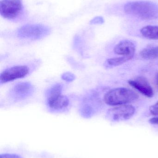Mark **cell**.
I'll list each match as a JSON object with an SVG mask.
<instances>
[{
    "label": "cell",
    "mask_w": 158,
    "mask_h": 158,
    "mask_svg": "<svg viewBox=\"0 0 158 158\" xmlns=\"http://www.w3.org/2000/svg\"><path fill=\"white\" fill-rule=\"evenodd\" d=\"M80 113L83 117L85 118H90L93 115V109L90 105L85 104L81 108Z\"/></svg>",
    "instance_id": "14"
},
{
    "label": "cell",
    "mask_w": 158,
    "mask_h": 158,
    "mask_svg": "<svg viewBox=\"0 0 158 158\" xmlns=\"http://www.w3.org/2000/svg\"><path fill=\"white\" fill-rule=\"evenodd\" d=\"M130 60H131L130 58L125 56L110 58L106 61L105 65L106 68L115 67L122 64Z\"/></svg>",
    "instance_id": "13"
},
{
    "label": "cell",
    "mask_w": 158,
    "mask_h": 158,
    "mask_svg": "<svg viewBox=\"0 0 158 158\" xmlns=\"http://www.w3.org/2000/svg\"><path fill=\"white\" fill-rule=\"evenodd\" d=\"M114 52L116 54L129 57L131 59L135 53V45L131 41H122L115 46Z\"/></svg>",
    "instance_id": "9"
},
{
    "label": "cell",
    "mask_w": 158,
    "mask_h": 158,
    "mask_svg": "<svg viewBox=\"0 0 158 158\" xmlns=\"http://www.w3.org/2000/svg\"><path fill=\"white\" fill-rule=\"evenodd\" d=\"M51 29L48 26L42 24H28L19 29L17 36L21 39L38 40L48 36Z\"/></svg>",
    "instance_id": "3"
},
{
    "label": "cell",
    "mask_w": 158,
    "mask_h": 158,
    "mask_svg": "<svg viewBox=\"0 0 158 158\" xmlns=\"http://www.w3.org/2000/svg\"><path fill=\"white\" fill-rule=\"evenodd\" d=\"M126 14L144 19H153L158 18V6L148 1L129 2L124 6Z\"/></svg>",
    "instance_id": "1"
},
{
    "label": "cell",
    "mask_w": 158,
    "mask_h": 158,
    "mask_svg": "<svg viewBox=\"0 0 158 158\" xmlns=\"http://www.w3.org/2000/svg\"><path fill=\"white\" fill-rule=\"evenodd\" d=\"M49 107L53 110H62L67 107L70 101L66 96L61 94L46 98Z\"/></svg>",
    "instance_id": "10"
},
{
    "label": "cell",
    "mask_w": 158,
    "mask_h": 158,
    "mask_svg": "<svg viewBox=\"0 0 158 158\" xmlns=\"http://www.w3.org/2000/svg\"><path fill=\"white\" fill-rule=\"evenodd\" d=\"M33 86L28 82L19 83L12 87L9 93L10 97L15 101L26 99L33 94Z\"/></svg>",
    "instance_id": "7"
},
{
    "label": "cell",
    "mask_w": 158,
    "mask_h": 158,
    "mask_svg": "<svg viewBox=\"0 0 158 158\" xmlns=\"http://www.w3.org/2000/svg\"><path fill=\"white\" fill-rule=\"evenodd\" d=\"M61 78L66 81L70 82L75 80V79H76V77L74 74L70 73V72H65L62 74L61 76Z\"/></svg>",
    "instance_id": "15"
},
{
    "label": "cell",
    "mask_w": 158,
    "mask_h": 158,
    "mask_svg": "<svg viewBox=\"0 0 158 158\" xmlns=\"http://www.w3.org/2000/svg\"><path fill=\"white\" fill-rule=\"evenodd\" d=\"M0 158H23L19 155L13 154H3L0 155Z\"/></svg>",
    "instance_id": "18"
},
{
    "label": "cell",
    "mask_w": 158,
    "mask_h": 158,
    "mask_svg": "<svg viewBox=\"0 0 158 158\" xmlns=\"http://www.w3.org/2000/svg\"><path fill=\"white\" fill-rule=\"evenodd\" d=\"M138 98V95L131 89L119 87L108 91L104 96V101L109 106H118L127 105Z\"/></svg>",
    "instance_id": "2"
},
{
    "label": "cell",
    "mask_w": 158,
    "mask_h": 158,
    "mask_svg": "<svg viewBox=\"0 0 158 158\" xmlns=\"http://www.w3.org/2000/svg\"><path fill=\"white\" fill-rule=\"evenodd\" d=\"M23 9L22 0H1L0 2V14L6 19H15L22 13Z\"/></svg>",
    "instance_id": "4"
},
{
    "label": "cell",
    "mask_w": 158,
    "mask_h": 158,
    "mask_svg": "<svg viewBox=\"0 0 158 158\" xmlns=\"http://www.w3.org/2000/svg\"><path fill=\"white\" fill-rule=\"evenodd\" d=\"M149 121L151 124L158 125V117H154V118L150 119Z\"/></svg>",
    "instance_id": "19"
},
{
    "label": "cell",
    "mask_w": 158,
    "mask_h": 158,
    "mask_svg": "<svg viewBox=\"0 0 158 158\" xmlns=\"http://www.w3.org/2000/svg\"><path fill=\"white\" fill-rule=\"evenodd\" d=\"M142 58L146 60H153L158 58V46L148 47L143 49L140 52Z\"/></svg>",
    "instance_id": "12"
},
{
    "label": "cell",
    "mask_w": 158,
    "mask_h": 158,
    "mask_svg": "<svg viewBox=\"0 0 158 158\" xmlns=\"http://www.w3.org/2000/svg\"><path fill=\"white\" fill-rule=\"evenodd\" d=\"M128 83L131 86L147 97L151 98L154 95L153 88L147 80L143 77H138L134 80H130Z\"/></svg>",
    "instance_id": "8"
},
{
    "label": "cell",
    "mask_w": 158,
    "mask_h": 158,
    "mask_svg": "<svg viewBox=\"0 0 158 158\" xmlns=\"http://www.w3.org/2000/svg\"><path fill=\"white\" fill-rule=\"evenodd\" d=\"M150 113L155 116H158V101L149 108Z\"/></svg>",
    "instance_id": "17"
},
{
    "label": "cell",
    "mask_w": 158,
    "mask_h": 158,
    "mask_svg": "<svg viewBox=\"0 0 158 158\" xmlns=\"http://www.w3.org/2000/svg\"><path fill=\"white\" fill-rule=\"evenodd\" d=\"M142 36L147 39L158 40V26H147L140 31Z\"/></svg>",
    "instance_id": "11"
},
{
    "label": "cell",
    "mask_w": 158,
    "mask_h": 158,
    "mask_svg": "<svg viewBox=\"0 0 158 158\" xmlns=\"http://www.w3.org/2000/svg\"><path fill=\"white\" fill-rule=\"evenodd\" d=\"M104 22V19L103 17L100 16H97L92 19L90 21V24L92 25L96 24H103Z\"/></svg>",
    "instance_id": "16"
},
{
    "label": "cell",
    "mask_w": 158,
    "mask_h": 158,
    "mask_svg": "<svg viewBox=\"0 0 158 158\" xmlns=\"http://www.w3.org/2000/svg\"><path fill=\"white\" fill-rule=\"evenodd\" d=\"M29 69L26 65H17L6 69L0 75L1 84L6 83L17 79L25 77L28 74Z\"/></svg>",
    "instance_id": "5"
},
{
    "label": "cell",
    "mask_w": 158,
    "mask_h": 158,
    "mask_svg": "<svg viewBox=\"0 0 158 158\" xmlns=\"http://www.w3.org/2000/svg\"><path fill=\"white\" fill-rule=\"evenodd\" d=\"M135 111V108L132 105H121L109 110L108 114L112 121H120L130 118L134 115Z\"/></svg>",
    "instance_id": "6"
},
{
    "label": "cell",
    "mask_w": 158,
    "mask_h": 158,
    "mask_svg": "<svg viewBox=\"0 0 158 158\" xmlns=\"http://www.w3.org/2000/svg\"><path fill=\"white\" fill-rule=\"evenodd\" d=\"M155 80H156V86L158 88V73L156 75Z\"/></svg>",
    "instance_id": "20"
}]
</instances>
